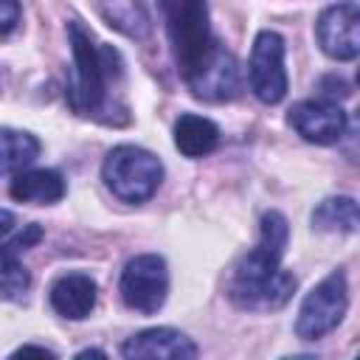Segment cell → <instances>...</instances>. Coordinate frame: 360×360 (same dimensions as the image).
Here are the masks:
<instances>
[{
	"label": "cell",
	"instance_id": "5",
	"mask_svg": "<svg viewBox=\"0 0 360 360\" xmlns=\"http://www.w3.org/2000/svg\"><path fill=\"white\" fill-rule=\"evenodd\" d=\"M349 309V287H346V273L335 270L329 273L321 284H315L307 298L301 301L298 318H295V332L304 340H318L338 329Z\"/></svg>",
	"mask_w": 360,
	"mask_h": 360
},
{
	"label": "cell",
	"instance_id": "12",
	"mask_svg": "<svg viewBox=\"0 0 360 360\" xmlns=\"http://www.w3.org/2000/svg\"><path fill=\"white\" fill-rule=\"evenodd\" d=\"M42 239V228L25 225L14 239L0 245V298L3 301H22L28 287H31V273L22 267L20 253Z\"/></svg>",
	"mask_w": 360,
	"mask_h": 360
},
{
	"label": "cell",
	"instance_id": "6",
	"mask_svg": "<svg viewBox=\"0 0 360 360\" xmlns=\"http://www.w3.org/2000/svg\"><path fill=\"white\" fill-rule=\"evenodd\" d=\"M166 295H169V270L163 256L141 253L127 262L121 273V298L129 309L152 315L163 307Z\"/></svg>",
	"mask_w": 360,
	"mask_h": 360
},
{
	"label": "cell",
	"instance_id": "4",
	"mask_svg": "<svg viewBox=\"0 0 360 360\" xmlns=\"http://www.w3.org/2000/svg\"><path fill=\"white\" fill-rule=\"evenodd\" d=\"M101 177L118 200L146 202L163 180V163L149 149H141L135 143H121L107 152Z\"/></svg>",
	"mask_w": 360,
	"mask_h": 360
},
{
	"label": "cell",
	"instance_id": "14",
	"mask_svg": "<svg viewBox=\"0 0 360 360\" xmlns=\"http://www.w3.org/2000/svg\"><path fill=\"white\" fill-rule=\"evenodd\" d=\"M8 194L17 202H34V205H53L65 197V180L53 169H28L14 174Z\"/></svg>",
	"mask_w": 360,
	"mask_h": 360
},
{
	"label": "cell",
	"instance_id": "18",
	"mask_svg": "<svg viewBox=\"0 0 360 360\" xmlns=\"http://www.w3.org/2000/svg\"><path fill=\"white\" fill-rule=\"evenodd\" d=\"M98 11L104 14V20L124 31L127 37H135V39H143L149 34V14H146V6L141 3H101Z\"/></svg>",
	"mask_w": 360,
	"mask_h": 360
},
{
	"label": "cell",
	"instance_id": "7",
	"mask_svg": "<svg viewBox=\"0 0 360 360\" xmlns=\"http://www.w3.org/2000/svg\"><path fill=\"white\" fill-rule=\"evenodd\" d=\"M250 87L262 104H278L287 96L284 39L276 31H259L250 51Z\"/></svg>",
	"mask_w": 360,
	"mask_h": 360
},
{
	"label": "cell",
	"instance_id": "11",
	"mask_svg": "<svg viewBox=\"0 0 360 360\" xmlns=\"http://www.w3.org/2000/svg\"><path fill=\"white\" fill-rule=\"evenodd\" d=\"M188 90L202 98V101H228L236 96L239 90V68L231 51H225V45H217V51L208 56V62L191 76L186 79Z\"/></svg>",
	"mask_w": 360,
	"mask_h": 360
},
{
	"label": "cell",
	"instance_id": "15",
	"mask_svg": "<svg viewBox=\"0 0 360 360\" xmlns=\"http://www.w3.org/2000/svg\"><path fill=\"white\" fill-rule=\"evenodd\" d=\"M219 143V127L197 112H183L174 121V146L186 158H202L211 155Z\"/></svg>",
	"mask_w": 360,
	"mask_h": 360
},
{
	"label": "cell",
	"instance_id": "2",
	"mask_svg": "<svg viewBox=\"0 0 360 360\" xmlns=\"http://www.w3.org/2000/svg\"><path fill=\"white\" fill-rule=\"evenodd\" d=\"M73 73L68 84V104L79 115H101L110 107V84L124 79L121 53L112 45L96 42L93 31L79 20L68 22Z\"/></svg>",
	"mask_w": 360,
	"mask_h": 360
},
{
	"label": "cell",
	"instance_id": "9",
	"mask_svg": "<svg viewBox=\"0 0 360 360\" xmlns=\"http://www.w3.org/2000/svg\"><path fill=\"white\" fill-rule=\"evenodd\" d=\"M290 127L309 143H335L346 132V112L338 101L307 98L290 107Z\"/></svg>",
	"mask_w": 360,
	"mask_h": 360
},
{
	"label": "cell",
	"instance_id": "22",
	"mask_svg": "<svg viewBox=\"0 0 360 360\" xmlns=\"http://www.w3.org/2000/svg\"><path fill=\"white\" fill-rule=\"evenodd\" d=\"M73 360H107V354H104L101 349H84V352H79Z\"/></svg>",
	"mask_w": 360,
	"mask_h": 360
},
{
	"label": "cell",
	"instance_id": "20",
	"mask_svg": "<svg viewBox=\"0 0 360 360\" xmlns=\"http://www.w3.org/2000/svg\"><path fill=\"white\" fill-rule=\"evenodd\" d=\"M8 360H56V354L45 346H37V343H28V346H20Z\"/></svg>",
	"mask_w": 360,
	"mask_h": 360
},
{
	"label": "cell",
	"instance_id": "8",
	"mask_svg": "<svg viewBox=\"0 0 360 360\" xmlns=\"http://www.w3.org/2000/svg\"><path fill=\"white\" fill-rule=\"evenodd\" d=\"M318 45L326 56L338 62H349L360 53V6L357 3H338L321 11L318 25Z\"/></svg>",
	"mask_w": 360,
	"mask_h": 360
},
{
	"label": "cell",
	"instance_id": "3",
	"mask_svg": "<svg viewBox=\"0 0 360 360\" xmlns=\"http://www.w3.org/2000/svg\"><path fill=\"white\" fill-rule=\"evenodd\" d=\"M163 11H166V31H169V42H172V53L180 68V76L191 79L219 45L211 34L208 6L200 0H180V3H163Z\"/></svg>",
	"mask_w": 360,
	"mask_h": 360
},
{
	"label": "cell",
	"instance_id": "17",
	"mask_svg": "<svg viewBox=\"0 0 360 360\" xmlns=\"http://www.w3.org/2000/svg\"><path fill=\"white\" fill-rule=\"evenodd\" d=\"M357 225H360V217H357V202L352 197H329V200L318 202V208L312 211V228L315 231L354 233Z\"/></svg>",
	"mask_w": 360,
	"mask_h": 360
},
{
	"label": "cell",
	"instance_id": "10",
	"mask_svg": "<svg viewBox=\"0 0 360 360\" xmlns=\"http://www.w3.org/2000/svg\"><path fill=\"white\" fill-rule=\"evenodd\" d=\"M124 360H197V346L188 335L172 326H155L132 335L124 346Z\"/></svg>",
	"mask_w": 360,
	"mask_h": 360
},
{
	"label": "cell",
	"instance_id": "1",
	"mask_svg": "<svg viewBox=\"0 0 360 360\" xmlns=\"http://www.w3.org/2000/svg\"><path fill=\"white\" fill-rule=\"evenodd\" d=\"M290 239L284 214L264 211L259 228V245L242 256L231 278V298L242 309L270 312L281 309L295 292V276L281 267V256Z\"/></svg>",
	"mask_w": 360,
	"mask_h": 360
},
{
	"label": "cell",
	"instance_id": "21",
	"mask_svg": "<svg viewBox=\"0 0 360 360\" xmlns=\"http://www.w3.org/2000/svg\"><path fill=\"white\" fill-rule=\"evenodd\" d=\"M11 225H14V214H11V211H6V208H0V239L11 231Z\"/></svg>",
	"mask_w": 360,
	"mask_h": 360
},
{
	"label": "cell",
	"instance_id": "16",
	"mask_svg": "<svg viewBox=\"0 0 360 360\" xmlns=\"http://www.w3.org/2000/svg\"><path fill=\"white\" fill-rule=\"evenodd\" d=\"M39 155V141L31 132L0 127V174H20Z\"/></svg>",
	"mask_w": 360,
	"mask_h": 360
},
{
	"label": "cell",
	"instance_id": "23",
	"mask_svg": "<svg viewBox=\"0 0 360 360\" xmlns=\"http://www.w3.org/2000/svg\"><path fill=\"white\" fill-rule=\"evenodd\" d=\"M284 360H321L315 354H292V357H284Z\"/></svg>",
	"mask_w": 360,
	"mask_h": 360
},
{
	"label": "cell",
	"instance_id": "19",
	"mask_svg": "<svg viewBox=\"0 0 360 360\" xmlns=\"http://www.w3.org/2000/svg\"><path fill=\"white\" fill-rule=\"evenodd\" d=\"M20 14H22L20 3H14V0H0V37H8V34L17 28Z\"/></svg>",
	"mask_w": 360,
	"mask_h": 360
},
{
	"label": "cell",
	"instance_id": "13",
	"mask_svg": "<svg viewBox=\"0 0 360 360\" xmlns=\"http://www.w3.org/2000/svg\"><path fill=\"white\" fill-rule=\"evenodd\" d=\"M51 307L56 315L82 321L96 307V281L87 273H65L51 284Z\"/></svg>",
	"mask_w": 360,
	"mask_h": 360
}]
</instances>
